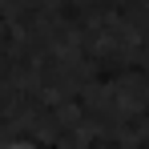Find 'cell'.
Returning a JSON list of instances; mask_svg holds the SVG:
<instances>
[{"label":"cell","instance_id":"1","mask_svg":"<svg viewBox=\"0 0 149 149\" xmlns=\"http://www.w3.org/2000/svg\"><path fill=\"white\" fill-rule=\"evenodd\" d=\"M8 149H28V145H8Z\"/></svg>","mask_w":149,"mask_h":149}]
</instances>
